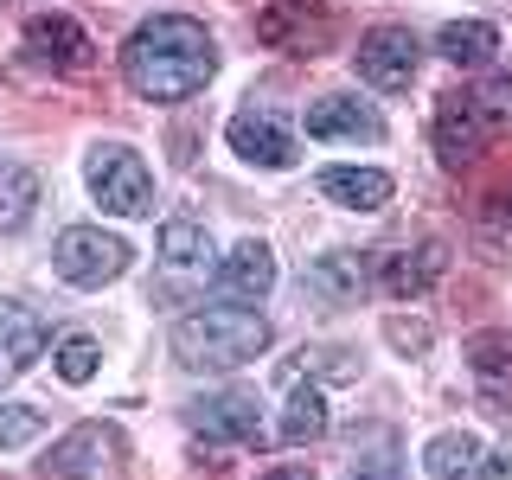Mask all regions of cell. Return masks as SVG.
I'll use <instances>...</instances> for the list:
<instances>
[{
	"label": "cell",
	"instance_id": "obj_31",
	"mask_svg": "<svg viewBox=\"0 0 512 480\" xmlns=\"http://www.w3.org/2000/svg\"><path fill=\"white\" fill-rule=\"evenodd\" d=\"M0 7H7V0H0Z\"/></svg>",
	"mask_w": 512,
	"mask_h": 480
},
{
	"label": "cell",
	"instance_id": "obj_4",
	"mask_svg": "<svg viewBox=\"0 0 512 480\" xmlns=\"http://www.w3.org/2000/svg\"><path fill=\"white\" fill-rule=\"evenodd\" d=\"M122 461H128V442L116 423H77L45 448L39 474L45 480H116Z\"/></svg>",
	"mask_w": 512,
	"mask_h": 480
},
{
	"label": "cell",
	"instance_id": "obj_19",
	"mask_svg": "<svg viewBox=\"0 0 512 480\" xmlns=\"http://www.w3.org/2000/svg\"><path fill=\"white\" fill-rule=\"evenodd\" d=\"M468 372L480 378L487 404H512V340L506 333H474L468 340Z\"/></svg>",
	"mask_w": 512,
	"mask_h": 480
},
{
	"label": "cell",
	"instance_id": "obj_2",
	"mask_svg": "<svg viewBox=\"0 0 512 480\" xmlns=\"http://www.w3.org/2000/svg\"><path fill=\"white\" fill-rule=\"evenodd\" d=\"M269 346V320L256 308H199L173 327V359L186 372H231Z\"/></svg>",
	"mask_w": 512,
	"mask_h": 480
},
{
	"label": "cell",
	"instance_id": "obj_15",
	"mask_svg": "<svg viewBox=\"0 0 512 480\" xmlns=\"http://www.w3.org/2000/svg\"><path fill=\"white\" fill-rule=\"evenodd\" d=\"M39 352H45V320L26 301H0V384L20 378Z\"/></svg>",
	"mask_w": 512,
	"mask_h": 480
},
{
	"label": "cell",
	"instance_id": "obj_7",
	"mask_svg": "<svg viewBox=\"0 0 512 480\" xmlns=\"http://www.w3.org/2000/svg\"><path fill=\"white\" fill-rule=\"evenodd\" d=\"M493 135H500V122L487 116V103H480L474 90H448L442 103H436V154L448 160V167L487 154Z\"/></svg>",
	"mask_w": 512,
	"mask_h": 480
},
{
	"label": "cell",
	"instance_id": "obj_11",
	"mask_svg": "<svg viewBox=\"0 0 512 480\" xmlns=\"http://www.w3.org/2000/svg\"><path fill=\"white\" fill-rule=\"evenodd\" d=\"M26 52L39 64H52V71H84L96 58L90 32L77 20H64V13H39V20H26Z\"/></svg>",
	"mask_w": 512,
	"mask_h": 480
},
{
	"label": "cell",
	"instance_id": "obj_5",
	"mask_svg": "<svg viewBox=\"0 0 512 480\" xmlns=\"http://www.w3.org/2000/svg\"><path fill=\"white\" fill-rule=\"evenodd\" d=\"M128 263H135V250L116 231H103V224H71L52 244V269L71 288H109L116 276H128Z\"/></svg>",
	"mask_w": 512,
	"mask_h": 480
},
{
	"label": "cell",
	"instance_id": "obj_22",
	"mask_svg": "<svg viewBox=\"0 0 512 480\" xmlns=\"http://www.w3.org/2000/svg\"><path fill=\"white\" fill-rule=\"evenodd\" d=\"M39 205V173L32 167H0V231H20Z\"/></svg>",
	"mask_w": 512,
	"mask_h": 480
},
{
	"label": "cell",
	"instance_id": "obj_8",
	"mask_svg": "<svg viewBox=\"0 0 512 480\" xmlns=\"http://www.w3.org/2000/svg\"><path fill=\"white\" fill-rule=\"evenodd\" d=\"M256 39H263L269 52L314 58V52H327V39H333V20L314 7V0H276L269 13H256Z\"/></svg>",
	"mask_w": 512,
	"mask_h": 480
},
{
	"label": "cell",
	"instance_id": "obj_24",
	"mask_svg": "<svg viewBox=\"0 0 512 480\" xmlns=\"http://www.w3.org/2000/svg\"><path fill=\"white\" fill-rule=\"evenodd\" d=\"M52 365H58V378H64V384H90V378H96V365H103V346H96L90 333H64L58 352H52Z\"/></svg>",
	"mask_w": 512,
	"mask_h": 480
},
{
	"label": "cell",
	"instance_id": "obj_10",
	"mask_svg": "<svg viewBox=\"0 0 512 480\" xmlns=\"http://www.w3.org/2000/svg\"><path fill=\"white\" fill-rule=\"evenodd\" d=\"M186 423L199 429L205 442H231V448H256L263 442V423H256V397L250 391H218L205 404L186 410Z\"/></svg>",
	"mask_w": 512,
	"mask_h": 480
},
{
	"label": "cell",
	"instance_id": "obj_21",
	"mask_svg": "<svg viewBox=\"0 0 512 480\" xmlns=\"http://www.w3.org/2000/svg\"><path fill=\"white\" fill-rule=\"evenodd\" d=\"M276 436H282L288 448L327 436V397H320L314 384H295V391H288V410H282V429H276Z\"/></svg>",
	"mask_w": 512,
	"mask_h": 480
},
{
	"label": "cell",
	"instance_id": "obj_27",
	"mask_svg": "<svg viewBox=\"0 0 512 480\" xmlns=\"http://www.w3.org/2000/svg\"><path fill=\"white\" fill-rule=\"evenodd\" d=\"M480 103H487V116L500 128H512V77H493V84L480 90Z\"/></svg>",
	"mask_w": 512,
	"mask_h": 480
},
{
	"label": "cell",
	"instance_id": "obj_29",
	"mask_svg": "<svg viewBox=\"0 0 512 480\" xmlns=\"http://www.w3.org/2000/svg\"><path fill=\"white\" fill-rule=\"evenodd\" d=\"M352 480H404V474H397V468H359Z\"/></svg>",
	"mask_w": 512,
	"mask_h": 480
},
{
	"label": "cell",
	"instance_id": "obj_1",
	"mask_svg": "<svg viewBox=\"0 0 512 480\" xmlns=\"http://www.w3.org/2000/svg\"><path fill=\"white\" fill-rule=\"evenodd\" d=\"M212 71H218V45L186 13H154L122 45V77L141 103H186L212 84Z\"/></svg>",
	"mask_w": 512,
	"mask_h": 480
},
{
	"label": "cell",
	"instance_id": "obj_16",
	"mask_svg": "<svg viewBox=\"0 0 512 480\" xmlns=\"http://www.w3.org/2000/svg\"><path fill=\"white\" fill-rule=\"evenodd\" d=\"M320 199L346 205V212H384L391 205V173L378 167H320Z\"/></svg>",
	"mask_w": 512,
	"mask_h": 480
},
{
	"label": "cell",
	"instance_id": "obj_13",
	"mask_svg": "<svg viewBox=\"0 0 512 480\" xmlns=\"http://www.w3.org/2000/svg\"><path fill=\"white\" fill-rule=\"evenodd\" d=\"M308 141H384V116L359 96H320L308 103Z\"/></svg>",
	"mask_w": 512,
	"mask_h": 480
},
{
	"label": "cell",
	"instance_id": "obj_17",
	"mask_svg": "<svg viewBox=\"0 0 512 480\" xmlns=\"http://www.w3.org/2000/svg\"><path fill=\"white\" fill-rule=\"evenodd\" d=\"M301 282H308V295L327 301V308H352V301L365 295V263L352 250H327L301 269Z\"/></svg>",
	"mask_w": 512,
	"mask_h": 480
},
{
	"label": "cell",
	"instance_id": "obj_26",
	"mask_svg": "<svg viewBox=\"0 0 512 480\" xmlns=\"http://www.w3.org/2000/svg\"><path fill=\"white\" fill-rule=\"evenodd\" d=\"M384 340L397 352H429V327L423 320H384Z\"/></svg>",
	"mask_w": 512,
	"mask_h": 480
},
{
	"label": "cell",
	"instance_id": "obj_28",
	"mask_svg": "<svg viewBox=\"0 0 512 480\" xmlns=\"http://www.w3.org/2000/svg\"><path fill=\"white\" fill-rule=\"evenodd\" d=\"M256 480H314L308 461H282V468H269V474H256Z\"/></svg>",
	"mask_w": 512,
	"mask_h": 480
},
{
	"label": "cell",
	"instance_id": "obj_25",
	"mask_svg": "<svg viewBox=\"0 0 512 480\" xmlns=\"http://www.w3.org/2000/svg\"><path fill=\"white\" fill-rule=\"evenodd\" d=\"M39 429H45V416L32 410V404H0V448H26V442H39Z\"/></svg>",
	"mask_w": 512,
	"mask_h": 480
},
{
	"label": "cell",
	"instance_id": "obj_18",
	"mask_svg": "<svg viewBox=\"0 0 512 480\" xmlns=\"http://www.w3.org/2000/svg\"><path fill=\"white\" fill-rule=\"evenodd\" d=\"M448 269L442 244H423V250H397V256H378V288L384 295H423V288H436V276Z\"/></svg>",
	"mask_w": 512,
	"mask_h": 480
},
{
	"label": "cell",
	"instance_id": "obj_12",
	"mask_svg": "<svg viewBox=\"0 0 512 480\" xmlns=\"http://www.w3.org/2000/svg\"><path fill=\"white\" fill-rule=\"evenodd\" d=\"M423 468H429V480H500V461H493L487 448H480V436H468V429L429 436Z\"/></svg>",
	"mask_w": 512,
	"mask_h": 480
},
{
	"label": "cell",
	"instance_id": "obj_3",
	"mask_svg": "<svg viewBox=\"0 0 512 480\" xmlns=\"http://www.w3.org/2000/svg\"><path fill=\"white\" fill-rule=\"evenodd\" d=\"M84 180H90V199L103 205V212H116V218H148L154 212V173H148V160L135 148H122V141L90 148Z\"/></svg>",
	"mask_w": 512,
	"mask_h": 480
},
{
	"label": "cell",
	"instance_id": "obj_30",
	"mask_svg": "<svg viewBox=\"0 0 512 480\" xmlns=\"http://www.w3.org/2000/svg\"><path fill=\"white\" fill-rule=\"evenodd\" d=\"M500 468H512V436H506V448H500Z\"/></svg>",
	"mask_w": 512,
	"mask_h": 480
},
{
	"label": "cell",
	"instance_id": "obj_20",
	"mask_svg": "<svg viewBox=\"0 0 512 480\" xmlns=\"http://www.w3.org/2000/svg\"><path fill=\"white\" fill-rule=\"evenodd\" d=\"M436 52H442L448 64H461V71H480V64L500 52V32H493L487 20H448V26L436 32Z\"/></svg>",
	"mask_w": 512,
	"mask_h": 480
},
{
	"label": "cell",
	"instance_id": "obj_6",
	"mask_svg": "<svg viewBox=\"0 0 512 480\" xmlns=\"http://www.w3.org/2000/svg\"><path fill=\"white\" fill-rule=\"evenodd\" d=\"M359 77L372 90H384V96H397V90H410L416 84V64H423V45L410 39V26H372L359 39Z\"/></svg>",
	"mask_w": 512,
	"mask_h": 480
},
{
	"label": "cell",
	"instance_id": "obj_23",
	"mask_svg": "<svg viewBox=\"0 0 512 480\" xmlns=\"http://www.w3.org/2000/svg\"><path fill=\"white\" fill-rule=\"evenodd\" d=\"M160 256H167L173 269H199L205 256H212V237H205V224H192V218H167L160 224Z\"/></svg>",
	"mask_w": 512,
	"mask_h": 480
},
{
	"label": "cell",
	"instance_id": "obj_14",
	"mask_svg": "<svg viewBox=\"0 0 512 480\" xmlns=\"http://www.w3.org/2000/svg\"><path fill=\"white\" fill-rule=\"evenodd\" d=\"M218 288H224V301H263L269 288H276V256H269V244L244 237V244L218 263Z\"/></svg>",
	"mask_w": 512,
	"mask_h": 480
},
{
	"label": "cell",
	"instance_id": "obj_9",
	"mask_svg": "<svg viewBox=\"0 0 512 480\" xmlns=\"http://www.w3.org/2000/svg\"><path fill=\"white\" fill-rule=\"evenodd\" d=\"M224 141H231V154L250 160V167H269V173L295 167V135H288L269 109H237V116L224 122Z\"/></svg>",
	"mask_w": 512,
	"mask_h": 480
}]
</instances>
